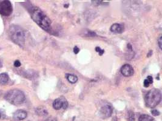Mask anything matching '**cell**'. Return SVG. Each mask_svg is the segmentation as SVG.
<instances>
[{"label":"cell","instance_id":"cell-3","mask_svg":"<svg viewBox=\"0 0 162 121\" xmlns=\"http://www.w3.org/2000/svg\"><path fill=\"white\" fill-rule=\"evenodd\" d=\"M162 99V93L158 89H151L145 96L146 105L151 108L156 107L160 102Z\"/></svg>","mask_w":162,"mask_h":121},{"label":"cell","instance_id":"cell-6","mask_svg":"<svg viewBox=\"0 0 162 121\" xmlns=\"http://www.w3.org/2000/svg\"><path fill=\"white\" fill-rule=\"evenodd\" d=\"M113 112V108L112 105L109 103H105L100 109V116L103 118L106 119L109 118Z\"/></svg>","mask_w":162,"mask_h":121},{"label":"cell","instance_id":"cell-11","mask_svg":"<svg viewBox=\"0 0 162 121\" xmlns=\"http://www.w3.org/2000/svg\"><path fill=\"white\" fill-rule=\"evenodd\" d=\"M9 80V76L7 73H2L0 74V84L5 85Z\"/></svg>","mask_w":162,"mask_h":121},{"label":"cell","instance_id":"cell-19","mask_svg":"<svg viewBox=\"0 0 162 121\" xmlns=\"http://www.w3.org/2000/svg\"><path fill=\"white\" fill-rule=\"evenodd\" d=\"M151 113L152 114L153 116H157L160 115V112L157 110H156V109L152 110L151 111Z\"/></svg>","mask_w":162,"mask_h":121},{"label":"cell","instance_id":"cell-1","mask_svg":"<svg viewBox=\"0 0 162 121\" xmlns=\"http://www.w3.org/2000/svg\"><path fill=\"white\" fill-rule=\"evenodd\" d=\"M32 20L43 30L49 32L51 29V21L46 15L38 7H33L30 10Z\"/></svg>","mask_w":162,"mask_h":121},{"label":"cell","instance_id":"cell-8","mask_svg":"<svg viewBox=\"0 0 162 121\" xmlns=\"http://www.w3.org/2000/svg\"><path fill=\"white\" fill-rule=\"evenodd\" d=\"M120 72L124 76L129 77L133 75L134 70L133 67L131 65L127 64H124L121 67Z\"/></svg>","mask_w":162,"mask_h":121},{"label":"cell","instance_id":"cell-18","mask_svg":"<svg viewBox=\"0 0 162 121\" xmlns=\"http://www.w3.org/2000/svg\"><path fill=\"white\" fill-rule=\"evenodd\" d=\"M6 113L3 110L0 109V119H4L6 118Z\"/></svg>","mask_w":162,"mask_h":121},{"label":"cell","instance_id":"cell-15","mask_svg":"<svg viewBox=\"0 0 162 121\" xmlns=\"http://www.w3.org/2000/svg\"><path fill=\"white\" fill-rule=\"evenodd\" d=\"M36 112H37V115H40V116H46V115H47V112L46 109L45 108H43V107L38 108L37 109Z\"/></svg>","mask_w":162,"mask_h":121},{"label":"cell","instance_id":"cell-9","mask_svg":"<svg viewBox=\"0 0 162 121\" xmlns=\"http://www.w3.org/2000/svg\"><path fill=\"white\" fill-rule=\"evenodd\" d=\"M27 113L23 110H18L16 111L13 116V118L15 121H20L26 118Z\"/></svg>","mask_w":162,"mask_h":121},{"label":"cell","instance_id":"cell-20","mask_svg":"<svg viewBox=\"0 0 162 121\" xmlns=\"http://www.w3.org/2000/svg\"><path fill=\"white\" fill-rule=\"evenodd\" d=\"M158 44L160 49H162V35H160L159 39H158Z\"/></svg>","mask_w":162,"mask_h":121},{"label":"cell","instance_id":"cell-21","mask_svg":"<svg viewBox=\"0 0 162 121\" xmlns=\"http://www.w3.org/2000/svg\"><path fill=\"white\" fill-rule=\"evenodd\" d=\"M14 66L16 67H19L21 66V62L19 60H16L14 62Z\"/></svg>","mask_w":162,"mask_h":121},{"label":"cell","instance_id":"cell-17","mask_svg":"<svg viewBox=\"0 0 162 121\" xmlns=\"http://www.w3.org/2000/svg\"><path fill=\"white\" fill-rule=\"evenodd\" d=\"M95 51L100 55V56H102L103 54L105 53V50H102L101 48L99 47H97L95 48Z\"/></svg>","mask_w":162,"mask_h":121},{"label":"cell","instance_id":"cell-2","mask_svg":"<svg viewBox=\"0 0 162 121\" xmlns=\"http://www.w3.org/2000/svg\"><path fill=\"white\" fill-rule=\"evenodd\" d=\"M9 35L11 40L17 44L23 46L25 42V33L19 26L12 25L9 28Z\"/></svg>","mask_w":162,"mask_h":121},{"label":"cell","instance_id":"cell-22","mask_svg":"<svg viewBox=\"0 0 162 121\" xmlns=\"http://www.w3.org/2000/svg\"><path fill=\"white\" fill-rule=\"evenodd\" d=\"M79 51H80V48H78L77 46H75V47L73 48V53L75 54H78Z\"/></svg>","mask_w":162,"mask_h":121},{"label":"cell","instance_id":"cell-14","mask_svg":"<svg viewBox=\"0 0 162 121\" xmlns=\"http://www.w3.org/2000/svg\"><path fill=\"white\" fill-rule=\"evenodd\" d=\"M152 83H153V78H152V77L151 76H148L147 77V78L144 81V84H144V87L147 88V87H148L150 85V84H151Z\"/></svg>","mask_w":162,"mask_h":121},{"label":"cell","instance_id":"cell-10","mask_svg":"<svg viewBox=\"0 0 162 121\" xmlns=\"http://www.w3.org/2000/svg\"><path fill=\"white\" fill-rule=\"evenodd\" d=\"M124 30V27L120 24H114L111 27V31L114 33H121Z\"/></svg>","mask_w":162,"mask_h":121},{"label":"cell","instance_id":"cell-7","mask_svg":"<svg viewBox=\"0 0 162 121\" xmlns=\"http://www.w3.org/2000/svg\"><path fill=\"white\" fill-rule=\"evenodd\" d=\"M68 107V102L66 100V99L63 97H58L53 102V107L54 109L58 110L61 108H63L64 110H66Z\"/></svg>","mask_w":162,"mask_h":121},{"label":"cell","instance_id":"cell-5","mask_svg":"<svg viewBox=\"0 0 162 121\" xmlns=\"http://www.w3.org/2000/svg\"><path fill=\"white\" fill-rule=\"evenodd\" d=\"M12 6L9 1L0 2V15L4 17H9L12 14Z\"/></svg>","mask_w":162,"mask_h":121},{"label":"cell","instance_id":"cell-13","mask_svg":"<svg viewBox=\"0 0 162 121\" xmlns=\"http://www.w3.org/2000/svg\"><path fill=\"white\" fill-rule=\"evenodd\" d=\"M139 121H155V119L148 115H141L139 117Z\"/></svg>","mask_w":162,"mask_h":121},{"label":"cell","instance_id":"cell-12","mask_svg":"<svg viewBox=\"0 0 162 121\" xmlns=\"http://www.w3.org/2000/svg\"><path fill=\"white\" fill-rule=\"evenodd\" d=\"M67 79L68 80V81L70 82L71 84H75L78 81V78L76 75L75 74H67Z\"/></svg>","mask_w":162,"mask_h":121},{"label":"cell","instance_id":"cell-23","mask_svg":"<svg viewBox=\"0 0 162 121\" xmlns=\"http://www.w3.org/2000/svg\"><path fill=\"white\" fill-rule=\"evenodd\" d=\"M57 121V119H55V118H49V119H46V121Z\"/></svg>","mask_w":162,"mask_h":121},{"label":"cell","instance_id":"cell-4","mask_svg":"<svg viewBox=\"0 0 162 121\" xmlns=\"http://www.w3.org/2000/svg\"><path fill=\"white\" fill-rule=\"evenodd\" d=\"M4 97L9 103L15 105L23 104L26 99L23 92L18 89H13L7 92Z\"/></svg>","mask_w":162,"mask_h":121},{"label":"cell","instance_id":"cell-16","mask_svg":"<svg viewBox=\"0 0 162 121\" xmlns=\"http://www.w3.org/2000/svg\"><path fill=\"white\" fill-rule=\"evenodd\" d=\"M128 121H135V118H134V114L132 112H128Z\"/></svg>","mask_w":162,"mask_h":121}]
</instances>
